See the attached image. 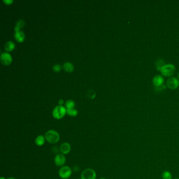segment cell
I'll use <instances>...</instances> for the list:
<instances>
[{"label":"cell","instance_id":"6da1fadb","mask_svg":"<svg viewBox=\"0 0 179 179\" xmlns=\"http://www.w3.org/2000/svg\"><path fill=\"white\" fill-rule=\"evenodd\" d=\"M45 137L46 140L51 144H55L58 142L60 139L59 133L54 130H49L47 131L45 135Z\"/></svg>","mask_w":179,"mask_h":179},{"label":"cell","instance_id":"7a4b0ae2","mask_svg":"<svg viewBox=\"0 0 179 179\" xmlns=\"http://www.w3.org/2000/svg\"><path fill=\"white\" fill-rule=\"evenodd\" d=\"M175 70V67L174 65L169 64L165 65L160 70V73L163 76L166 77H171L174 75Z\"/></svg>","mask_w":179,"mask_h":179},{"label":"cell","instance_id":"3957f363","mask_svg":"<svg viewBox=\"0 0 179 179\" xmlns=\"http://www.w3.org/2000/svg\"><path fill=\"white\" fill-rule=\"evenodd\" d=\"M67 109L63 106H57L53 111V116L57 119H60L65 116Z\"/></svg>","mask_w":179,"mask_h":179},{"label":"cell","instance_id":"277c9868","mask_svg":"<svg viewBox=\"0 0 179 179\" xmlns=\"http://www.w3.org/2000/svg\"><path fill=\"white\" fill-rule=\"evenodd\" d=\"M72 174V170L68 166H63L61 167L59 170L58 174L59 177L63 179H68Z\"/></svg>","mask_w":179,"mask_h":179},{"label":"cell","instance_id":"5b68a950","mask_svg":"<svg viewBox=\"0 0 179 179\" xmlns=\"http://www.w3.org/2000/svg\"><path fill=\"white\" fill-rule=\"evenodd\" d=\"M97 177L96 173L92 169L84 170L81 174V179H96Z\"/></svg>","mask_w":179,"mask_h":179},{"label":"cell","instance_id":"8992f818","mask_svg":"<svg viewBox=\"0 0 179 179\" xmlns=\"http://www.w3.org/2000/svg\"><path fill=\"white\" fill-rule=\"evenodd\" d=\"M167 86L170 90H176L179 87V80L174 77L169 78L167 81Z\"/></svg>","mask_w":179,"mask_h":179},{"label":"cell","instance_id":"52a82bcc","mask_svg":"<svg viewBox=\"0 0 179 179\" xmlns=\"http://www.w3.org/2000/svg\"><path fill=\"white\" fill-rule=\"evenodd\" d=\"M66 161V159L65 156L62 153L57 154L54 158V162L58 167H63V165L65 163Z\"/></svg>","mask_w":179,"mask_h":179},{"label":"cell","instance_id":"ba28073f","mask_svg":"<svg viewBox=\"0 0 179 179\" xmlns=\"http://www.w3.org/2000/svg\"><path fill=\"white\" fill-rule=\"evenodd\" d=\"M12 58L10 54L4 52L1 55V61L3 64L7 65H9L12 62Z\"/></svg>","mask_w":179,"mask_h":179},{"label":"cell","instance_id":"9c48e42d","mask_svg":"<svg viewBox=\"0 0 179 179\" xmlns=\"http://www.w3.org/2000/svg\"><path fill=\"white\" fill-rule=\"evenodd\" d=\"M164 83V78L161 75H155L153 79V85L155 87H159L162 86Z\"/></svg>","mask_w":179,"mask_h":179},{"label":"cell","instance_id":"30bf717a","mask_svg":"<svg viewBox=\"0 0 179 179\" xmlns=\"http://www.w3.org/2000/svg\"><path fill=\"white\" fill-rule=\"evenodd\" d=\"M59 150L61 153L63 155H67L70 153L71 150V146L68 142H64L59 147Z\"/></svg>","mask_w":179,"mask_h":179},{"label":"cell","instance_id":"8fae6325","mask_svg":"<svg viewBox=\"0 0 179 179\" xmlns=\"http://www.w3.org/2000/svg\"><path fill=\"white\" fill-rule=\"evenodd\" d=\"M45 140H46V139H45V136H43V135H39L35 139V142L37 146L41 147V146L44 145V144L45 142Z\"/></svg>","mask_w":179,"mask_h":179},{"label":"cell","instance_id":"7c38bea8","mask_svg":"<svg viewBox=\"0 0 179 179\" xmlns=\"http://www.w3.org/2000/svg\"><path fill=\"white\" fill-rule=\"evenodd\" d=\"M14 37L16 40L19 42H22L24 40V33H23V32L21 31L15 32Z\"/></svg>","mask_w":179,"mask_h":179},{"label":"cell","instance_id":"4fadbf2b","mask_svg":"<svg viewBox=\"0 0 179 179\" xmlns=\"http://www.w3.org/2000/svg\"><path fill=\"white\" fill-rule=\"evenodd\" d=\"M15 48V44L12 41H8L4 45V49L6 51H12Z\"/></svg>","mask_w":179,"mask_h":179},{"label":"cell","instance_id":"5bb4252c","mask_svg":"<svg viewBox=\"0 0 179 179\" xmlns=\"http://www.w3.org/2000/svg\"><path fill=\"white\" fill-rule=\"evenodd\" d=\"M63 68L67 72H72L74 69V66L72 63L66 62L63 65Z\"/></svg>","mask_w":179,"mask_h":179},{"label":"cell","instance_id":"9a60e30c","mask_svg":"<svg viewBox=\"0 0 179 179\" xmlns=\"http://www.w3.org/2000/svg\"><path fill=\"white\" fill-rule=\"evenodd\" d=\"M66 109H67L66 113L70 116L75 117L78 115V111L76 109H74V108Z\"/></svg>","mask_w":179,"mask_h":179},{"label":"cell","instance_id":"2e32d148","mask_svg":"<svg viewBox=\"0 0 179 179\" xmlns=\"http://www.w3.org/2000/svg\"><path fill=\"white\" fill-rule=\"evenodd\" d=\"M162 179H172V175L169 171H165L162 174Z\"/></svg>","mask_w":179,"mask_h":179},{"label":"cell","instance_id":"e0dca14e","mask_svg":"<svg viewBox=\"0 0 179 179\" xmlns=\"http://www.w3.org/2000/svg\"><path fill=\"white\" fill-rule=\"evenodd\" d=\"M165 65V62L162 59H159L157 62V63L155 64V66L157 70L158 71H160L161 69L162 68V67Z\"/></svg>","mask_w":179,"mask_h":179},{"label":"cell","instance_id":"ac0fdd59","mask_svg":"<svg viewBox=\"0 0 179 179\" xmlns=\"http://www.w3.org/2000/svg\"><path fill=\"white\" fill-rule=\"evenodd\" d=\"M65 105L67 109H72L75 106V102L72 100H68L66 102Z\"/></svg>","mask_w":179,"mask_h":179},{"label":"cell","instance_id":"d6986e66","mask_svg":"<svg viewBox=\"0 0 179 179\" xmlns=\"http://www.w3.org/2000/svg\"><path fill=\"white\" fill-rule=\"evenodd\" d=\"M25 22L22 19H20L19 21H17L16 23V26L19 27V29L22 28L24 26Z\"/></svg>","mask_w":179,"mask_h":179},{"label":"cell","instance_id":"ffe728a7","mask_svg":"<svg viewBox=\"0 0 179 179\" xmlns=\"http://www.w3.org/2000/svg\"><path fill=\"white\" fill-rule=\"evenodd\" d=\"M88 94V96L90 97V98H94L95 96V92L92 90H88V92H87Z\"/></svg>","mask_w":179,"mask_h":179},{"label":"cell","instance_id":"44dd1931","mask_svg":"<svg viewBox=\"0 0 179 179\" xmlns=\"http://www.w3.org/2000/svg\"><path fill=\"white\" fill-rule=\"evenodd\" d=\"M62 67L59 64H56L53 66V69L56 72H58L61 70Z\"/></svg>","mask_w":179,"mask_h":179},{"label":"cell","instance_id":"7402d4cb","mask_svg":"<svg viewBox=\"0 0 179 179\" xmlns=\"http://www.w3.org/2000/svg\"><path fill=\"white\" fill-rule=\"evenodd\" d=\"M4 2L6 4H10L13 2L12 0H4Z\"/></svg>","mask_w":179,"mask_h":179},{"label":"cell","instance_id":"603a6c76","mask_svg":"<svg viewBox=\"0 0 179 179\" xmlns=\"http://www.w3.org/2000/svg\"><path fill=\"white\" fill-rule=\"evenodd\" d=\"M63 103H64V100H63V99H60L59 100V104L60 106H62L63 104Z\"/></svg>","mask_w":179,"mask_h":179},{"label":"cell","instance_id":"cb8c5ba5","mask_svg":"<svg viewBox=\"0 0 179 179\" xmlns=\"http://www.w3.org/2000/svg\"><path fill=\"white\" fill-rule=\"evenodd\" d=\"M19 29H19V27H15L14 30L15 31V32H17L19 31H20V30H19Z\"/></svg>","mask_w":179,"mask_h":179},{"label":"cell","instance_id":"d4e9b609","mask_svg":"<svg viewBox=\"0 0 179 179\" xmlns=\"http://www.w3.org/2000/svg\"><path fill=\"white\" fill-rule=\"evenodd\" d=\"M16 179V178H13V177H10V178H8L7 179Z\"/></svg>","mask_w":179,"mask_h":179},{"label":"cell","instance_id":"484cf974","mask_svg":"<svg viewBox=\"0 0 179 179\" xmlns=\"http://www.w3.org/2000/svg\"><path fill=\"white\" fill-rule=\"evenodd\" d=\"M0 179H5V178L4 177H1Z\"/></svg>","mask_w":179,"mask_h":179},{"label":"cell","instance_id":"4316f807","mask_svg":"<svg viewBox=\"0 0 179 179\" xmlns=\"http://www.w3.org/2000/svg\"><path fill=\"white\" fill-rule=\"evenodd\" d=\"M99 179H106V178H100Z\"/></svg>","mask_w":179,"mask_h":179},{"label":"cell","instance_id":"83f0119b","mask_svg":"<svg viewBox=\"0 0 179 179\" xmlns=\"http://www.w3.org/2000/svg\"><path fill=\"white\" fill-rule=\"evenodd\" d=\"M178 78L179 79V74H178Z\"/></svg>","mask_w":179,"mask_h":179},{"label":"cell","instance_id":"f1b7e54d","mask_svg":"<svg viewBox=\"0 0 179 179\" xmlns=\"http://www.w3.org/2000/svg\"><path fill=\"white\" fill-rule=\"evenodd\" d=\"M179 179V178H175V179Z\"/></svg>","mask_w":179,"mask_h":179}]
</instances>
